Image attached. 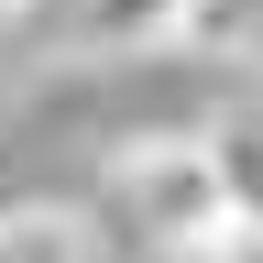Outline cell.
Masks as SVG:
<instances>
[{
	"mask_svg": "<svg viewBox=\"0 0 263 263\" xmlns=\"http://www.w3.org/2000/svg\"><path fill=\"white\" fill-rule=\"evenodd\" d=\"M110 186H121V209H132V230H143L154 252L209 263L230 230H241V209H230V176H219V154H209V132H164V143H132Z\"/></svg>",
	"mask_w": 263,
	"mask_h": 263,
	"instance_id": "6da1fadb",
	"label": "cell"
},
{
	"mask_svg": "<svg viewBox=\"0 0 263 263\" xmlns=\"http://www.w3.org/2000/svg\"><path fill=\"white\" fill-rule=\"evenodd\" d=\"M164 44L219 55V66H263V0H176V33Z\"/></svg>",
	"mask_w": 263,
	"mask_h": 263,
	"instance_id": "7a4b0ae2",
	"label": "cell"
},
{
	"mask_svg": "<svg viewBox=\"0 0 263 263\" xmlns=\"http://www.w3.org/2000/svg\"><path fill=\"white\" fill-rule=\"evenodd\" d=\"M209 154H219V176H230V209H241V230H263V121L209 132Z\"/></svg>",
	"mask_w": 263,
	"mask_h": 263,
	"instance_id": "3957f363",
	"label": "cell"
},
{
	"mask_svg": "<svg viewBox=\"0 0 263 263\" xmlns=\"http://www.w3.org/2000/svg\"><path fill=\"white\" fill-rule=\"evenodd\" d=\"M0 263H77V230L55 209H0Z\"/></svg>",
	"mask_w": 263,
	"mask_h": 263,
	"instance_id": "277c9868",
	"label": "cell"
},
{
	"mask_svg": "<svg viewBox=\"0 0 263 263\" xmlns=\"http://www.w3.org/2000/svg\"><path fill=\"white\" fill-rule=\"evenodd\" d=\"M209 263H263V230H230V241H219Z\"/></svg>",
	"mask_w": 263,
	"mask_h": 263,
	"instance_id": "5b68a950",
	"label": "cell"
},
{
	"mask_svg": "<svg viewBox=\"0 0 263 263\" xmlns=\"http://www.w3.org/2000/svg\"><path fill=\"white\" fill-rule=\"evenodd\" d=\"M11 11H22V0H0V22H11Z\"/></svg>",
	"mask_w": 263,
	"mask_h": 263,
	"instance_id": "8992f818",
	"label": "cell"
}]
</instances>
